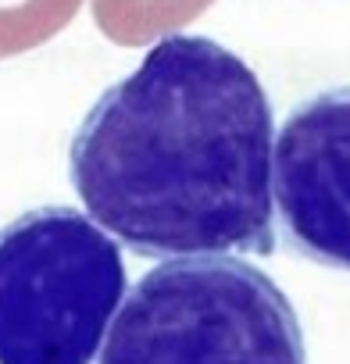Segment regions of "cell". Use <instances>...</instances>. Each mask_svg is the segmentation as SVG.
<instances>
[{
    "mask_svg": "<svg viewBox=\"0 0 350 364\" xmlns=\"http://www.w3.org/2000/svg\"><path fill=\"white\" fill-rule=\"evenodd\" d=\"M272 107L243 58L164 36L68 146L90 218L139 257L272 254Z\"/></svg>",
    "mask_w": 350,
    "mask_h": 364,
    "instance_id": "cell-1",
    "label": "cell"
},
{
    "mask_svg": "<svg viewBox=\"0 0 350 364\" xmlns=\"http://www.w3.org/2000/svg\"><path fill=\"white\" fill-rule=\"evenodd\" d=\"M100 364H307L290 296L254 264L171 257L122 300Z\"/></svg>",
    "mask_w": 350,
    "mask_h": 364,
    "instance_id": "cell-2",
    "label": "cell"
},
{
    "mask_svg": "<svg viewBox=\"0 0 350 364\" xmlns=\"http://www.w3.org/2000/svg\"><path fill=\"white\" fill-rule=\"evenodd\" d=\"M125 300L122 250L75 208L0 229V364H93Z\"/></svg>",
    "mask_w": 350,
    "mask_h": 364,
    "instance_id": "cell-3",
    "label": "cell"
},
{
    "mask_svg": "<svg viewBox=\"0 0 350 364\" xmlns=\"http://www.w3.org/2000/svg\"><path fill=\"white\" fill-rule=\"evenodd\" d=\"M272 197L286 243L350 272V86L293 107L275 136Z\"/></svg>",
    "mask_w": 350,
    "mask_h": 364,
    "instance_id": "cell-4",
    "label": "cell"
},
{
    "mask_svg": "<svg viewBox=\"0 0 350 364\" xmlns=\"http://www.w3.org/2000/svg\"><path fill=\"white\" fill-rule=\"evenodd\" d=\"M211 0H93L97 29L118 47H143L193 22Z\"/></svg>",
    "mask_w": 350,
    "mask_h": 364,
    "instance_id": "cell-5",
    "label": "cell"
},
{
    "mask_svg": "<svg viewBox=\"0 0 350 364\" xmlns=\"http://www.w3.org/2000/svg\"><path fill=\"white\" fill-rule=\"evenodd\" d=\"M79 8L83 0H0V58H15L54 40Z\"/></svg>",
    "mask_w": 350,
    "mask_h": 364,
    "instance_id": "cell-6",
    "label": "cell"
}]
</instances>
